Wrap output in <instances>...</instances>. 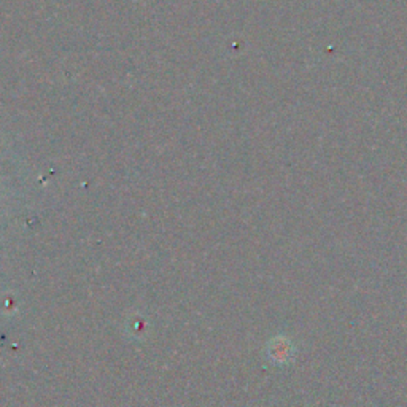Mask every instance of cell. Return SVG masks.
<instances>
[{"instance_id":"1","label":"cell","mask_w":407,"mask_h":407,"mask_svg":"<svg viewBox=\"0 0 407 407\" xmlns=\"http://www.w3.org/2000/svg\"><path fill=\"white\" fill-rule=\"evenodd\" d=\"M293 354H295V347H293L290 339L284 338V336L270 340V344L268 345V355L277 365L288 363L293 358Z\"/></svg>"}]
</instances>
